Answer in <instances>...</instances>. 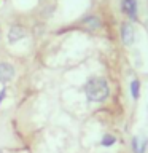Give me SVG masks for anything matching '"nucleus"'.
<instances>
[{"label": "nucleus", "mask_w": 148, "mask_h": 153, "mask_svg": "<svg viewBox=\"0 0 148 153\" xmlns=\"http://www.w3.org/2000/svg\"><path fill=\"white\" fill-rule=\"evenodd\" d=\"M81 26H83V29L88 30V32H95V30L100 29L102 22H100V19L97 16H88V18H84L83 21H81Z\"/></svg>", "instance_id": "nucleus-5"}, {"label": "nucleus", "mask_w": 148, "mask_h": 153, "mask_svg": "<svg viewBox=\"0 0 148 153\" xmlns=\"http://www.w3.org/2000/svg\"><path fill=\"white\" fill-rule=\"evenodd\" d=\"M26 35H27V32H26V29H24L21 24H13V26L10 27V30H8L7 38H8V42L11 43V45H14L16 42L22 40Z\"/></svg>", "instance_id": "nucleus-2"}, {"label": "nucleus", "mask_w": 148, "mask_h": 153, "mask_svg": "<svg viewBox=\"0 0 148 153\" xmlns=\"http://www.w3.org/2000/svg\"><path fill=\"white\" fill-rule=\"evenodd\" d=\"M14 76V67L8 62H0V83L5 85L11 81Z\"/></svg>", "instance_id": "nucleus-3"}, {"label": "nucleus", "mask_w": 148, "mask_h": 153, "mask_svg": "<svg viewBox=\"0 0 148 153\" xmlns=\"http://www.w3.org/2000/svg\"><path fill=\"white\" fill-rule=\"evenodd\" d=\"M121 40L126 46H131L134 43V29L129 22L121 24Z\"/></svg>", "instance_id": "nucleus-4"}, {"label": "nucleus", "mask_w": 148, "mask_h": 153, "mask_svg": "<svg viewBox=\"0 0 148 153\" xmlns=\"http://www.w3.org/2000/svg\"><path fill=\"white\" fill-rule=\"evenodd\" d=\"M145 148H147V140L140 142L138 137L132 139V150H134V153H145Z\"/></svg>", "instance_id": "nucleus-7"}, {"label": "nucleus", "mask_w": 148, "mask_h": 153, "mask_svg": "<svg viewBox=\"0 0 148 153\" xmlns=\"http://www.w3.org/2000/svg\"><path fill=\"white\" fill-rule=\"evenodd\" d=\"M131 94L135 100L140 97V81H138L137 78L132 80V83H131Z\"/></svg>", "instance_id": "nucleus-8"}, {"label": "nucleus", "mask_w": 148, "mask_h": 153, "mask_svg": "<svg viewBox=\"0 0 148 153\" xmlns=\"http://www.w3.org/2000/svg\"><path fill=\"white\" fill-rule=\"evenodd\" d=\"M115 142H116V137L112 136V134H105L102 137V140H100V145L102 147H112Z\"/></svg>", "instance_id": "nucleus-9"}, {"label": "nucleus", "mask_w": 148, "mask_h": 153, "mask_svg": "<svg viewBox=\"0 0 148 153\" xmlns=\"http://www.w3.org/2000/svg\"><path fill=\"white\" fill-rule=\"evenodd\" d=\"M121 8L123 13H126L131 19H137V0H123Z\"/></svg>", "instance_id": "nucleus-6"}, {"label": "nucleus", "mask_w": 148, "mask_h": 153, "mask_svg": "<svg viewBox=\"0 0 148 153\" xmlns=\"http://www.w3.org/2000/svg\"><path fill=\"white\" fill-rule=\"evenodd\" d=\"M5 96H7V86H3V88L0 89V104H2V100L5 99Z\"/></svg>", "instance_id": "nucleus-10"}, {"label": "nucleus", "mask_w": 148, "mask_h": 153, "mask_svg": "<svg viewBox=\"0 0 148 153\" xmlns=\"http://www.w3.org/2000/svg\"><path fill=\"white\" fill-rule=\"evenodd\" d=\"M84 94L91 102H104L110 94L108 83L102 76H94L84 85Z\"/></svg>", "instance_id": "nucleus-1"}]
</instances>
